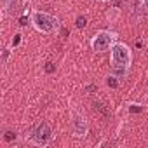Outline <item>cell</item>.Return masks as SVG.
Returning a JSON list of instances; mask_svg holds the SVG:
<instances>
[{
    "mask_svg": "<svg viewBox=\"0 0 148 148\" xmlns=\"http://www.w3.org/2000/svg\"><path fill=\"white\" fill-rule=\"evenodd\" d=\"M106 84H108V87L117 89V87H119V84H120V79H119V77H115V75H110V77L106 79Z\"/></svg>",
    "mask_w": 148,
    "mask_h": 148,
    "instance_id": "7",
    "label": "cell"
},
{
    "mask_svg": "<svg viewBox=\"0 0 148 148\" xmlns=\"http://www.w3.org/2000/svg\"><path fill=\"white\" fill-rule=\"evenodd\" d=\"M113 42H115V35L110 33V32H106V30H101V32H98L91 38V49L94 52H99L101 54V52L110 51L112 45H113Z\"/></svg>",
    "mask_w": 148,
    "mask_h": 148,
    "instance_id": "4",
    "label": "cell"
},
{
    "mask_svg": "<svg viewBox=\"0 0 148 148\" xmlns=\"http://www.w3.org/2000/svg\"><path fill=\"white\" fill-rule=\"evenodd\" d=\"M32 25L37 32L44 33V35H49V33H54L56 28H58V19L54 16H51L49 12H44V11H35L32 14Z\"/></svg>",
    "mask_w": 148,
    "mask_h": 148,
    "instance_id": "1",
    "label": "cell"
},
{
    "mask_svg": "<svg viewBox=\"0 0 148 148\" xmlns=\"http://www.w3.org/2000/svg\"><path fill=\"white\" fill-rule=\"evenodd\" d=\"M4 138H5V141L11 143L12 139H16V132H14V131H5V136H4Z\"/></svg>",
    "mask_w": 148,
    "mask_h": 148,
    "instance_id": "9",
    "label": "cell"
},
{
    "mask_svg": "<svg viewBox=\"0 0 148 148\" xmlns=\"http://www.w3.org/2000/svg\"><path fill=\"white\" fill-rule=\"evenodd\" d=\"M131 112H141V105H131Z\"/></svg>",
    "mask_w": 148,
    "mask_h": 148,
    "instance_id": "13",
    "label": "cell"
},
{
    "mask_svg": "<svg viewBox=\"0 0 148 148\" xmlns=\"http://www.w3.org/2000/svg\"><path fill=\"white\" fill-rule=\"evenodd\" d=\"M141 4H143L145 9H148V0H141Z\"/></svg>",
    "mask_w": 148,
    "mask_h": 148,
    "instance_id": "14",
    "label": "cell"
},
{
    "mask_svg": "<svg viewBox=\"0 0 148 148\" xmlns=\"http://www.w3.org/2000/svg\"><path fill=\"white\" fill-rule=\"evenodd\" d=\"M71 131L75 138H86L89 132V125H87V119L79 113V112H73L71 113Z\"/></svg>",
    "mask_w": 148,
    "mask_h": 148,
    "instance_id": "5",
    "label": "cell"
},
{
    "mask_svg": "<svg viewBox=\"0 0 148 148\" xmlns=\"http://www.w3.org/2000/svg\"><path fill=\"white\" fill-rule=\"evenodd\" d=\"M127 70L129 68H124V66H112V75H115V77H119L122 80L127 75Z\"/></svg>",
    "mask_w": 148,
    "mask_h": 148,
    "instance_id": "6",
    "label": "cell"
},
{
    "mask_svg": "<svg viewBox=\"0 0 148 148\" xmlns=\"http://www.w3.org/2000/svg\"><path fill=\"white\" fill-rule=\"evenodd\" d=\"M75 25H77V28H79V30H84V28L87 26V18H86V16H77Z\"/></svg>",
    "mask_w": 148,
    "mask_h": 148,
    "instance_id": "8",
    "label": "cell"
},
{
    "mask_svg": "<svg viewBox=\"0 0 148 148\" xmlns=\"http://www.w3.org/2000/svg\"><path fill=\"white\" fill-rule=\"evenodd\" d=\"M54 70H56V66H54V63H51V61H49V63L45 64V71H47V73H52Z\"/></svg>",
    "mask_w": 148,
    "mask_h": 148,
    "instance_id": "11",
    "label": "cell"
},
{
    "mask_svg": "<svg viewBox=\"0 0 148 148\" xmlns=\"http://www.w3.org/2000/svg\"><path fill=\"white\" fill-rule=\"evenodd\" d=\"M110 63L112 66H124L129 68L132 63V52L131 49L122 44V42H113L112 49H110Z\"/></svg>",
    "mask_w": 148,
    "mask_h": 148,
    "instance_id": "2",
    "label": "cell"
},
{
    "mask_svg": "<svg viewBox=\"0 0 148 148\" xmlns=\"http://www.w3.org/2000/svg\"><path fill=\"white\" fill-rule=\"evenodd\" d=\"M7 58H9V49H2V61L7 63Z\"/></svg>",
    "mask_w": 148,
    "mask_h": 148,
    "instance_id": "12",
    "label": "cell"
},
{
    "mask_svg": "<svg viewBox=\"0 0 148 148\" xmlns=\"http://www.w3.org/2000/svg\"><path fill=\"white\" fill-rule=\"evenodd\" d=\"M2 2H4V4H5V5H9V4H11V2H12V0H2Z\"/></svg>",
    "mask_w": 148,
    "mask_h": 148,
    "instance_id": "15",
    "label": "cell"
},
{
    "mask_svg": "<svg viewBox=\"0 0 148 148\" xmlns=\"http://www.w3.org/2000/svg\"><path fill=\"white\" fill-rule=\"evenodd\" d=\"M11 44H12V47H18V45H19V44H21V35H19V33H16V35H14V38H12V42H11Z\"/></svg>",
    "mask_w": 148,
    "mask_h": 148,
    "instance_id": "10",
    "label": "cell"
},
{
    "mask_svg": "<svg viewBox=\"0 0 148 148\" xmlns=\"http://www.w3.org/2000/svg\"><path fill=\"white\" fill-rule=\"evenodd\" d=\"M52 138H54L52 127H51L47 122H38V124L33 127L32 136H30V139H32V143H33L35 146H47V145H51Z\"/></svg>",
    "mask_w": 148,
    "mask_h": 148,
    "instance_id": "3",
    "label": "cell"
}]
</instances>
